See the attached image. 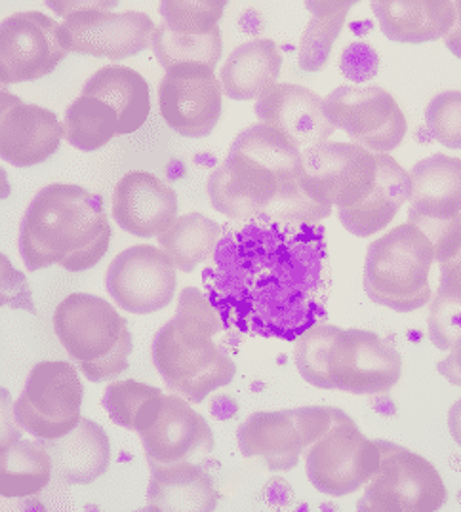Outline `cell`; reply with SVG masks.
Instances as JSON below:
<instances>
[{
  "mask_svg": "<svg viewBox=\"0 0 461 512\" xmlns=\"http://www.w3.org/2000/svg\"><path fill=\"white\" fill-rule=\"evenodd\" d=\"M448 431L454 442L461 448V398L448 410Z\"/></svg>",
  "mask_w": 461,
  "mask_h": 512,
  "instance_id": "47",
  "label": "cell"
},
{
  "mask_svg": "<svg viewBox=\"0 0 461 512\" xmlns=\"http://www.w3.org/2000/svg\"><path fill=\"white\" fill-rule=\"evenodd\" d=\"M282 56L275 40L254 39L237 46L221 67L223 94L235 101L258 99L279 84Z\"/></svg>",
  "mask_w": 461,
  "mask_h": 512,
  "instance_id": "27",
  "label": "cell"
},
{
  "mask_svg": "<svg viewBox=\"0 0 461 512\" xmlns=\"http://www.w3.org/2000/svg\"><path fill=\"white\" fill-rule=\"evenodd\" d=\"M225 332L229 330L204 292L185 286L176 315L155 334L151 345L153 366L170 393L202 404L208 394L235 379V360L218 343Z\"/></svg>",
  "mask_w": 461,
  "mask_h": 512,
  "instance_id": "4",
  "label": "cell"
},
{
  "mask_svg": "<svg viewBox=\"0 0 461 512\" xmlns=\"http://www.w3.org/2000/svg\"><path fill=\"white\" fill-rule=\"evenodd\" d=\"M380 56L366 42H351L343 48L340 56V71L345 79L368 82L378 75Z\"/></svg>",
  "mask_w": 461,
  "mask_h": 512,
  "instance_id": "39",
  "label": "cell"
},
{
  "mask_svg": "<svg viewBox=\"0 0 461 512\" xmlns=\"http://www.w3.org/2000/svg\"><path fill=\"white\" fill-rule=\"evenodd\" d=\"M63 29L41 12H20L0 23V82H16L50 75L65 58Z\"/></svg>",
  "mask_w": 461,
  "mask_h": 512,
  "instance_id": "17",
  "label": "cell"
},
{
  "mask_svg": "<svg viewBox=\"0 0 461 512\" xmlns=\"http://www.w3.org/2000/svg\"><path fill=\"white\" fill-rule=\"evenodd\" d=\"M427 335L431 343L448 353L461 337V299L437 294L427 316Z\"/></svg>",
  "mask_w": 461,
  "mask_h": 512,
  "instance_id": "37",
  "label": "cell"
},
{
  "mask_svg": "<svg viewBox=\"0 0 461 512\" xmlns=\"http://www.w3.org/2000/svg\"><path fill=\"white\" fill-rule=\"evenodd\" d=\"M301 149L267 124H252L233 139L206 181L214 210L231 221L321 223L332 208L319 206L300 187Z\"/></svg>",
  "mask_w": 461,
  "mask_h": 512,
  "instance_id": "2",
  "label": "cell"
},
{
  "mask_svg": "<svg viewBox=\"0 0 461 512\" xmlns=\"http://www.w3.org/2000/svg\"><path fill=\"white\" fill-rule=\"evenodd\" d=\"M82 387L79 372L69 362H41L25 381L16 402V417L25 433L39 440H56L81 421Z\"/></svg>",
  "mask_w": 461,
  "mask_h": 512,
  "instance_id": "13",
  "label": "cell"
},
{
  "mask_svg": "<svg viewBox=\"0 0 461 512\" xmlns=\"http://www.w3.org/2000/svg\"><path fill=\"white\" fill-rule=\"evenodd\" d=\"M84 96L98 98L111 105L119 115V136H128L138 132L149 119L151 94L149 84L143 75L124 67L107 65L96 75L86 80L82 88Z\"/></svg>",
  "mask_w": 461,
  "mask_h": 512,
  "instance_id": "28",
  "label": "cell"
},
{
  "mask_svg": "<svg viewBox=\"0 0 461 512\" xmlns=\"http://www.w3.org/2000/svg\"><path fill=\"white\" fill-rule=\"evenodd\" d=\"M147 509L153 512H212L220 505L214 476L202 465L181 461L172 465L149 463Z\"/></svg>",
  "mask_w": 461,
  "mask_h": 512,
  "instance_id": "22",
  "label": "cell"
},
{
  "mask_svg": "<svg viewBox=\"0 0 461 512\" xmlns=\"http://www.w3.org/2000/svg\"><path fill=\"white\" fill-rule=\"evenodd\" d=\"M372 10L381 33L401 44L444 39L456 20V4L450 0H376Z\"/></svg>",
  "mask_w": 461,
  "mask_h": 512,
  "instance_id": "26",
  "label": "cell"
},
{
  "mask_svg": "<svg viewBox=\"0 0 461 512\" xmlns=\"http://www.w3.org/2000/svg\"><path fill=\"white\" fill-rule=\"evenodd\" d=\"M301 191L326 208H351L368 197L378 179L376 155L355 143L324 141L301 151Z\"/></svg>",
  "mask_w": 461,
  "mask_h": 512,
  "instance_id": "12",
  "label": "cell"
},
{
  "mask_svg": "<svg viewBox=\"0 0 461 512\" xmlns=\"http://www.w3.org/2000/svg\"><path fill=\"white\" fill-rule=\"evenodd\" d=\"M0 276H2V296H0L2 307L21 309L37 316V307L33 303V294L27 278L12 267L10 259L4 254L0 256Z\"/></svg>",
  "mask_w": 461,
  "mask_h": 512,
  "instance_id": "40",
  "label": "cell"
},
{
  "mask_svg": "<svg viewBox=\"0 0 461 512\" xmlns=\"http://www.w3.org/2000/svg\"><path fill=\"white\" fill-rule=\"evenodd\" d=\"M439 374L452 385L461 389V337L454 343V347L437 364Z\"/></svg>",
  "mask_w": 461,
  "mask_h": 512,
  "instance_id": "42",
  "label": "cell"
},
{
  "mask_svg": "<svg viewBox=\"0 0 461 512\" xmlns=\"http://www.w3.org/2000/svg\"><path fill=\"white\" fill-rule=\"evenodd\" d=\"M54 461L41 440L18 438L0 448V495L6 499L35 497L50 484Z\"/></svg>",
  "mask_w": 461,
  "mask_h": 512,
  "instance_id": "29",
  "label": "cell"
},
{
  "mask_svg": "<svg viewBox=\"0 0 461 512\" xmlns=\"http://www.w3.org/2000/svg\"><path fill=\"white\" fill-rule=\"evenodd\" d=\"M294 364L317 389L366 396L389 393L402 375L401 353L389 339L324 322L296 339Z\"/></svg>",
  "mask_w": 461,
  "mask_h": 512,
  "instance_id": "5",
  "label": "cell"
},
{
  "mask_svg": "<svg viewBox=\"0 0 461 512\" xmlns=\"http://www.w3.org/2000/svg\"><path fill=\"white\" fill-rule=\"evenodd\" d=\"M210 414L218 421H229L239 414V404L229 394H216L210 400Z\"/></svg>",
  "mask_w": 461,
  "mask_h": 512,
  "instance_id": "44",
  "label": "cell"
},
{
  "mask_svg": "<svg viewBox=\"0 0 461 512\" xmlns=\"http://www.w3.org/2000/svg\"><path fill=\"white\" fill-rule=\"evenodd\" d=\"M54 332L63 349L92 383L124 374L134 349L126 318L103 297L71 294L54 311Z\"/></svg>",
  "mask_w": 461,
  "mask_h": 512,
  "instance_id": "6",
  "label": "cell"
},
{
  "mask_svg": "<svg viewBox=\"0 0 461 512\" xmlns=\"http://www.w3.org/2000/svg\"><path fill=\"white\" fill-rule=\"evenodd\" d=\"M111 216L134 237H161L178 219V195L155 174L132 170L115 185Z\"/></svg>",
  "mask_w": 461,
  "mask_h": 512,
  "instance_id": "20",
  "label": "cell"
},
{
  "mask_svg": "<svg viewBox=\"0 0 461 512\" xmlns=\"http://www.w3.org/2000/svg\"><path fill=\"white\" fill-rule=\"evenodd\" d=\"M370 406L378 412L380 415L385 417H393L397 414V406L393 402V398L389 396V393H378L370 396Z\"/></svg>",
  "mask_w": 461,
  "mask_h": 512,
  "instance_id": "46",
  "label": "cell"
},
{
  "mask_svg": "<svg viewBox=\"0 0 461 512\" xmlns=\"http://www.w3.org/2000/svg\"><path fill=\"white\" fill-rule=\"evenodd\" d=\"M229 332L296 341L328 316L332 269L321 223L231 221L202 271Z\"/></svg>",
  "mask_w": 461,
  "mask_h": 512,
  "instance_id": "1",
  "label": "cell"
},
{
  "mask_svg": "<svg viewBox=\"0 0 461 512\" xmlns=\"http://www.w3.org/2000/svg\"><path fill=\"white\" fill-rule=\"evenodd\" d=\"M263 497H265V503L273 509H279V507H286L290 505V501L294 499V492L290 488V484L282 478H273L267 482V486L263 488Z\"/></svg>",
  "mask_w": 461,
  "mask_h": 512,
  "instance_id": "43",
  "label": "cell"
},
{
  "mask_svg": "<svg viewBox=\"0 0 461 512\" xmlns=\"http://www.w3.org/2000/svg\"><path fill=\"white\" fill-rule=\"evenodd\" d=\"M408 223L441 221L461 214V160L431 155L410 170Z\"/></svg>",
  "mask_w": 461,
  "mask_h": 512,
  "instance_id": "24",
  "label": "cell"
},
{
  "mask_svg": "<svg viewBox=\"0 0 461 512\" xmlns=\"http://www.w3.org/2000/svg\"><path fill=\"white\" fill-rule=\"evenodd\" d=\"M63 126L75 149L94 153L119 136V115L105 101L81 94L67 107Z\"/></svg>",
  "mask_w": 461,
  "mask_h": 512,
  "instance_id": "33",
  "label": "cell"
},
{
  "mask_svg": "<svg viewBox=\"0 0 461 512\" xmlns=\"http://www.w3.org/2000/svg\"><path fill=\"white\" fill-rule=\"evenodd\" d=\"M223 225L199 212L181 216L157 237L162 250L172 257L181 273H195V269L208 263L220 244Z\"/></svg>",
  "mask_w": 461,
  "mask_h": 512,
  "instance_id": "30",
  "label": "cell"
},
{
  "mask_svg": "<svg viewBox=\"0 0 461 512\" xmlns=\"http://www.w3.org/2000/svg\"><path fill=\"white\" fill-rule=\"evenodd\" d=\"M456 4V20L450 29V33L444 37L446 48L461 60V0L454 2Z\"/></svg>",
  "mask_w": 461,
  "mask_h": 512,
  "instance_id": "45",
  "label": "cell"
},
{
  "mask_svg": "<svg viewBox=\"0 0 461 512\" xmlns=\"http://www.w3.org/2000/svg\"><path fill=\"white\" fill-rule=\"evenodd\" d=\"M162 396L164 394L157 387L136 379H122L111 381L105 387L101 406L115 425L140 434L157 419Z\"/></svg>",
  "mask_w": 461,
  "mask_h": 512,
  "instance_id": "32",
  "label": "cell"
},
{
  "mask_svg": "<svg viewBox=\"0 0 461 512\" xmlns=\"http://www.w3.org/2000/svg\"><path fill=\"white\" fill-rule=\"evenodd\" d=\"M380 446V467L357 503L362 512H433L448 499L441 474L425 457L389 440Z\"/></svg>",
  "mask_w": 461,
  "mask_h": 512,
  "instance_id": "9",
  "label": "cell"
},
{
  "mask_svg": "<svg viewBox=\"0 0 461 512\" xmlns=\"http://www.w3.org/2000/svg\"><path fill=\"white\" fill-rule=\"evenodd\" d=\"M338 408L305 406L277 412H254L237 431L244 459H260L273 473H288L298 467L301 455L326 433Z\"/></svg>",
  "mask_w": 461,
  "mask_h": 512,
  "instance_id": "10",
  "label": "cell"
},
{
  "mask_svg": "<svg viewBox=\"0 0 461 512\" xmlns=\"http://www.w3.org/2000/svg\"><path fill=\"white\" fill-rule=\"evenodd\" d=\"M65 126L56 113L25 103L6 88L0 92V157L18 168H31L52 157Z\"/></svg>",
  "mask_w": 461,
  "mask_h": 512,
  "instance_id": "18",
  "label": "cell"
},
{
  "mask_svg": "<svg viewBox=\"0 0 461 512\" xmlns=\"http://www.w3.org/2000/svg\"><path fill=\"white\" fill-rule=\"evenodd\" d=\"M63 18L65 50L105 60L134 58L153 46L155 21L143 12H111L119 2L67 0L46 2Z\"/></svg>",
  "mask_w": 461,
  "mask_h": 512,
  "instance_id": "8",
  "label": "cell"
},
{
  "mask_svg": "<svg viewBox=\"0 0 461 512\" xmlns=\"http://www.w3.org/2000/svg\"><path fill=\"white\" fill-rule=\"evenodd\" d=\"M147 463L172 465L208 457L214 433L208 421L178 394H164L157 419L140 433Z\"/></svg>",
  "mask_w": 461,
  "mask_h": 512,
  "instance_id": "19",
  "label": "cell"
},
{
  "mask_svg": "<svg viewBox=\"0 0 461 512\" xmlns=\"http://www.w3.org/2000/svg\"><path fill=\"white\" fill-rule=\"evenodd\" d=\"M355 2H305L311 20L301 35L298 63L307 73H319L330 60L343 23Z\"/></svg>",
  "mask_w": 461,
  "mask_h": 512,
  "instance_id": "31",
  "label": "cell"
},
{
  "mask_svg": "<svg viewBox=\"0 0 461 512\" xmlns=\"http://www.w3.org/2000/svg\"><path fill=\"white\" fill-rule=\"evenodd\" d=\"M435 252L429 238L412 223L395 227L366 250L362 286L376 305L397 313H414L431 301V265Z\"/></svg>",
  "mask_w": 461,
  "mask_h": 512,
  "instance_id": "7",
  "label": "cell"
},
{
  "mask_svg": "<svg viewBox=\"0 0 461 512\" xmlns=\"http://www.w3.org/2000/svg\"><path fill=\"white\" fill-rule=\"evenodd\" d=\"M151 48L166 71L181 63H204L208 67H216L223 54L221 31L204 37L185 35L164 21L157 25Z\"/></svg>",
  "mask_w": 461,
  "mask_h": 512,
  "instance_id": "34",
  "label": "cell"
},
{
  "mask_svg": "<svg viewBox=\"0 0 461 512\" xmlns=\"http://www.w3.org/2000/svg\"><path fill=\"white\" fill-rule=\"evenodd\" d=\"M305 474L317 492L332 497L364 488L380 467V446L338 408L332 427L305 453Z\"/></svg>",
  "mask_w": 461,
  "mask_h": 512,
  "instance_id": "11",
  "label": "cell"
},
{
  "mask_svg": "<svg viewBox=\"0 0 461 512\" xmlns=\"http://www.w3.org/2000/svg\"><path fill=\"white\" fill-rule=\"evenodd\" d=\"M176 263L157 246L138 244L115 257L105 273V290L113 303L132 315H153L176 296Z\"/></svg>",
  "mask_w": 461,
  "mask_h": 512,
  "instance_id": "15",
  "label": "cell"
},
{
  "mask_svg": "<svg viewBox=\"0 0 461 512\" xmlns=\"http://www.w3.org/2000/svg\"><path fill=\"white\" fill-rule=\"evenodd\" d=\"M254 113L301 151L328 141L336 130L326 117L324 99L298 84H275L256 99Z\"/></svg>",
  "mask_w": 461,
  "mask_h": 512,
  "instance_id": "21",
  "label": "cell"
},
{
  "mask_svg": "<svg viewBox=\"0 0 461 512\" xmlns=\"http://www.w3.org/2000/svg\"><path fill=\"white\" fill-rule=\"evenodd\" d=\"M111 237L100 195L73 183H50L23 212L18 250L31 273L50 265L82 273L100 263Z\"/></svg>",
  "mask_w": 461,
  "mask_h": 512,
  "instance_id": "3",
  "label": "cell"
},
{
  "mask_svg": "<svg viewBox=\"0 0 461 512\" xmlns=\"http://www.w3.org/2000/svg\"><path fill=\"white\" fill-rule=\"evenodd\" d=\"M439 267H441L439 269L441 280H439L437 294L461 299V248L450 259L441 261Z\"/></svg>",
  "mask_w": 461,
  "mask_h": 512,
  "instance_id": "41",
  "label": "cell"
},
{
  "mask_svg": "<svg viewBox=\"0 0 461 512\" xmlns=\"http://www.w3.org/2000/svg\"><path fill=\"white\" fill-rule=\"evenodd\" d=\"M164 122L183 138H208L221 119L223 86L214 67L181 63L166 71L159 88Z\"/></svg>",
  "mask_w": 461,
  "mask_h": 512,
  "instance_id": "16",
  "label": "cell"
},
{
  "mask_svg": "<svg viewBox=\"0 0 461 512\" xmlns=\"http://www.w3.org/2000/svg\"><path fill=\"white\" fill-rule=\"evenodd\" d=\"M225 6L221 0H166L161 2V16L178 33L204 37L220 31Z\"/></svg>",
  "mask_w": 461,
  "mask_h": 512,
  "instance_id": "35",
  "label": "cell"
},
{
  "mask_svg": "<svg viewBox=\"0 0 461 512\" xmlns=\"http://www.w3.org/2000/svg\"><path fill=\"white\" fill-rule=\"evenodd\" d=\"M412 225H416L429 238L435 261L439 263L450 259L461 248V214L441 221H418Z\"/></svg>",
  "mask_w": 461,
  "mask_h": 512,
  "instance_id": "38",
  "label": "cell"
},
{
  "mask_svg": "<svg viewBox=\"0 0 461 512\" xmlns=\"http://www.w3.org/2000/svg\"><path fill=\"white\" fill-rule=\"evenodd\" d=\"M41 442L54 461V476L65 486H90L111 467V440L100 423L88 417L71 433Z\"/></svg>",
  "mask_w": 461,
  "mask_h": 512,
  "instance_id": "23",
  "label": "cell"
},
{
  "mask_svg": "<svg viewBox=\"0 0 461 512\" xmlns=\"http://www.w3.org/2000/svg\"><path fill=\"white\" fill-rule=\"evenodd\" d=\"M378 179L361 204L338 208L341 225L355 237L368 238L385 229L410 198V174L389 155H376Z\"/></svg>",
  "mask_w": 461,
  "mask_h": 512,
  "instance_id": "25",
  "label": "cell"
},
{
  "mask_svg": "<svg viewBox=\"0 0 461 512\" xmlns=\"http://www.w3.org/2000/svg\"><path fill=\"white\" fill-rule=\"evenodd\" d=\"M334 128L374 155H389L406 136L401 105L381 86H340L324 99Z\"/></svg>",
  "mask_w": 461,
  "mask_h": 512,
  "instance_id": "14",
  "label": "cell"
},
{
  "mask_svg": "<svg viewBox=\"0 0 461 512\" xmlns=\"http://www.w3.org/2000/svg\"><path fill=\"white\" fill-rule=\"evenodd\" d=\"M425 128L446 149H461V92L446 90L425 107Z\"/></svg>",
  "mask_w": 461,
  "mask_h": 512,
  "instance_id": "36",
  "label": "cell"
}]
</instances>
